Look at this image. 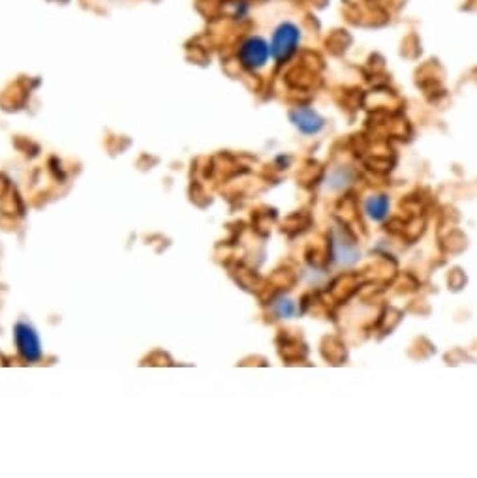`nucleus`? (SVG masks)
Segmentation results:
<instances>
[{
  "label": "nucleus",
  "mask_w": 477,
  "mask_h": 478,
  "mask_svg": "<svg viewBox=\"0 0 477 478\" xmlns=\"http://www.w3.org/2000/svg\"><path fill=\"white\" fill-rule=\"evenodd\" d=\"M300 41H303V30L297 23L293 21H280V23L275 27L271 36V52H272V60L277 62H286L293 57L297 49H299Z\"/></svg>",
  "instance_id": "f257e3e1"
},
{
  "label": "nucleus",
  "mask_w": 477,
  "mask_h": 478,
  "mask_svg": "<svg viewBox=\"0 0 477 478\" xmlns=\"http://www.w3.org/2000/svg\"><path fill=\"white\" fill-rule=\"evenodd\" d=\"M237 59L241 66L248 71H259L263 70L272 60L271 43L263 38V36L252 34L247 36L244 40L239 43L237 49Z\"/></svg>",
  "instance_id": "f03ea898"
},
{
  "label": "nucleus",
  "mask_w": 477,
  "mask_h": 478,
  "mask_svg": "<svg viewBox=\"0 0 477 478\" xmlns=\"http://www.w3.org/2000/svg\"><path fill=\"white\" fill-rule=\"evenodd\" d=\"M13 339L18 345V351L21 353L25 360L38 362L41 358V344L40 336L29 323H18L13 328Z\"/></svg>",
  "instance_id": "7ed1b4c3"
},
{
  "label": "nucleus",
  "mask_w": 477,
  "mask_h": 478,
  "mask_svg": "<svg viewBox=\"0 0 477 478\" xmlns=\"http://www.w3.org/2000/svg\"><path fill=\"white\" fill-rule=\"evenodd\" d=\"M289 122L303 135H318L325 128V118L308 105H300L289 111Z\"/></svg>",
  "instance_id": "20e7f679"
},
{
  "label": "nucleus",
  "mask_w": 477,
  "mask_h": 478,
  "mask_svg": "<svg viewBox=\"0 0 477 478\" xmlns=\"http://www.w3.org/2000/svg\"><path fill=\"white\" fill-rule=\"evenodd\" d=\"M361 251L355 242L346 233L335 229L333 233V259L338 267H354L359 261Z\"/></svg>",
  "instance_id": "39448f33"
},
{
  "label": "nucleus",
  "mask_w": 477,
  "mask_h": 478,
  "mask_svg": "<svg viewBox=\"0 0 477 478\" xmlns=\"http://www.w3.org/2000/svg\"><path fill=\"white\" fill-rule=\"evenodd\" d=\"M389 210H391V201L383 193H372L365 199V214L372 222H383L389 216Z\"/></svg>",
  "instance_id": "423d86ee"
},
{
  "label": "nucleus",
  "mask_w": 477,
  "mask_h": 478,
  "mask_svg": "<svg viewBox=\"0 0 477 478\" xmlns=\"http://www.w3.org/2000/svg\"><path fill=\"white\" fill-rule=\"evenodd\" d=\"M275 314H277L278 317H282V319H289V317H293V315L297 314V306H295L293 300H289V298H278L277 302H275Z\"/></svg>",
  "instance_id": "0eeeda50"
}]
</instances>
